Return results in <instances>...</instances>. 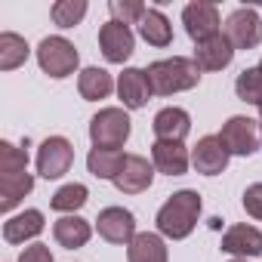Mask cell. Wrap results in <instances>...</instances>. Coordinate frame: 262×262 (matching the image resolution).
I'll use <instances>...</instances> for the list:
<instances>
[{
	"instance_id": "6da1fadb",
	"label": "cell",
	"mask_w": 262,
	"mask_h": 262,
	"mask_svg": "<svg viewBox=\"0 0 262 262\" xmlns=\"http://www.w3.org/2000/svg\"><path fill=\"white\" fill-rule=\"evenodd\" d=\"M201 194L191 191V188H182L176 194H170L164 201V207L158 210V234L170 237V241H185L194 228H198V219H201Z\"/></svg>"
},
{
	"instance_id": "7a4b0ae2",
	"label": "cell",
	"mask_w": 262,
	"mask_h": 262,
	"mask_svg": "<svg viewBox=\"0 0 262 262\" xmlns=\"http://www.w3.org/2000/svg\"><path fill=\"white\" fill-rule=\"evenodd\" d=\"M148 83L155 90V96H173V93H185L194 90L201 83V68L194 59L185 56H173V59H158L145 68Z\"/></svg>"
},
{
	"instance_id": "3957f363",
	"label": "cell",
	"mask_w": 262,
	"mask_h": 262,
	"mask_svg": "<svg viewBox=\"0 0 262 262\" xmlns=\"http://www.w3.org/2000/svg\"><path fill=\"white\" fill-rule=\"evenodd\" d=\"M37 65H40V71L50 74L53 80H65V77H71V74L77 71L80 53H77V47H74L68 37L53 34V37H43V40L37 43Z\"/></svg>"
},
{
	"instance_id": "277c9868",
	"label": "cell",
	"mask_w": 262,
	"mask_h": 262,
	"mask_svg": "<svg viewBox=\"0 0 262 262\" xmlns=\"http://www.w3.org/2000/svg\"><path fill=\"white\" fill-rule=\"evenodd\" d=\"M129 114L126 108H102L90 120V142L93 148H123L129 139Z\"/></svg>"
},
{
	"instance_id": "5b68a950",
	"label": "cell",
	"mask_w": 262,
	"mask_h": 262,
	"mask_svg": "<svg viewBox=\"0 0 262 262\" xmlns=\"http://www.w3.org/2000/svg\"><path fill=\"white\" fill-rule=\"evenodd\" d=\"M216 136L222 139V145H225L228 155H234V158H250V155H256V151H259V142H262L259 123H256L253 117H244V114L228 117Z\"/></svg>"
},
{
	"instance_id": "8992f818",
	"label": "cell",
	"mask_w": 262,
	"mask_h": 262,
	"mask_svg": "<svg viewBox=\"0 0 262 262\" xmlns=\"http://www.w3.org/2000/svg\"><path fill=\"white\" fill-rule=\"evenodd\" d=\"M222 34L234 50H256L262 43V16L253 7H237L234 13H228Z\"/></svg>"
},
{
	"instance_id": "52a82bcc",
	"label": "cell",
	"mask_w": 262,
	"mask_h": 262,
	"mask_svg": "<svg viewBox=\"0 0 262 262\" xmlns=\"http://www.w3.org/2000/svg\"><path fill=\"white\" fill-rule=\"evenodd\" d=\"M182 25H185V34L194 40V43H204L216 34H222V16H219V7L216 4H207V0H194L182 10Z\"/></svg>"
},
{
	"instance_id": "ba28073f",
	"label": "cell",
	"mask_w": 262,
	"mask_h": 262,
	"mask_svg": "<svg viewBox=\"0 0 262 262\" xmlns=\"http://www.w3.org/2000/svg\"><path fill=\"white\" fill-rule=\"evenodd\" d=\"M74 164V145L65 136H50L37 148V173L43 179H62Z\"/></svg>"
},
{
	"instance_id": "9c48e42d",
	"label": "cell",
	"mask_w": 262,
	"mask_h": 262,
	"mask_svg": "<svg viewBox=\"0 0 262 262\" xmlns=\"http://www.w3.org/2000/svg\"><path fill=\"white\" fill-rule=\"evenodd\" d=\"M96 231L102 241L117 244V247H129L139 231H136V216L129 213L126 207H105L96 219Z\"/></svg>"
},
{
	"instance_id": "30bf717a",
	"label": "cell",
	"mask_w": 262,
	"mask_h": 262,
	"mask_svg": "<svg viewBox=\"0 0 262 262\" xmlns=\"http://www.w3.org/2000/svg\"><path fill=\"white\" fill-rule=\"evenodd\" d=\"M99 50L105 56V62L111 65H123L136 50V34L129 31V25L120 22H105L99 28Z\"/></svg>"
},
{
	"instance_id": "8fae6325",
	"label": "cell",
	"mask_w": 262,
	"mask_h": 262,
	"mask_svg": "<svg viewBox=\"0 0 262 262\" xmlns=\"http://www.w3.org/2000/svg\"><path fill=\"white\" fill-rule=\"evenodd\" d=\"M155 173L158 170H155V164L148 158H142V155H126V164H123L120 176L114 179V188L120 194H142V191L151 188Z\"/></svg>"
},
{
	"instance_id": "7c38bea8",
	"label": "cell",
	"mask_w": 262,
	"mask_h": 262,
	"mask_svg": "<svg viewBox=\"0 0 262 262\" xmlns=\"http://www.w3.org/2000/svg\"><path fill=\"white\" fill-rule=\"evenodd\" d=\"M228 161H231V155H228V148L222 145L219 136H201L198 145L191 148V167L201 176H219V173H225Z\"/></svg>"
},
{
	"instance_id": "4fadbf2b",
	"label": "cell",
	"mask_w": 262,
	"mask_h": 262,
	"mask_svg": "<svg viewBox=\"0 0 262 262\" xmlns=\"http://www.w3.org/2000/svg\"><path fill=\"white\" fill-rule=\"evenodd\" d=\"M117 96L123 102L126 111H139L148 105V99L155 96L145 68H123V74L117 77Z\"/></svg>"
},
{
	"instance_id": "5bb4252c",
	"label": "cell",
	"mask_w": 262,
	"mask_h": 262,
	"mask_svg": "<svg viewBox=\"0 0 262 262\" xmlns=\"http://www.w3.org/2000/svg\"><path fill=\"white\" fill-rule=\"evenodd\" d=\"M151 129L158 142H185V136L191 133V114L176 105L161 108L151 120Z\"/></svg>"
},
{
	"instance_id": "9a60e30c",
	"label": "cell",
	"mask_w": 262,
	"mask_h": 262,
	"mask_svg": "<svg viewBox=\"0 0 262 262\" xmlns=\"http://www.w3.org/2000/svg\"><path fill=\"white\" fill-rule=\"evenodd\" d=\"M151 164L164 176H185L188 167H191V151L185 148V142H158L155 139Z\"/></svg>"
},
{
	"instance_id": "2e32d148",
	"label": "cell",
	"mask_w": 262,
	"mask_h": 262,
	"mask_svg": "<svg viewBox=\"0 0 262 262\" xmlns=\"http://www.w3.org/2000/svg\"><path fill=\"white\" fill-rule=\"evenodd\" d=\"M222 250L234 259H256L262 256V231L256 225H231L222 234Z\"/></svg>"
},
{
	"instance_id": "e0dca14e",
	"label": "cell",
	"mask_w": 262,
	"mask_h": 262,
	"mask_svg": "<svg viewBox=\"0 0 262 262\" xmlns=\"http://www.w3.org/2000/svg\"><path fill=\"white\" fill-rule=\"evenodd\" d=\"M234 53L237 50L228 43L225 34H216V37H210L204 43H194V62H198L201 71H222V68H228Z\"/></svg>"
},
{
	"instance_id": "ac0fdd59",
	"label": "cell",
	"mask_w": 262,
	"mask_h": 262,
	"mask_svg": "<svg viewBox=\"0 0 262 262\" xmlns=\"http://www.w3.org/2000/svg\"><path fill=\"white\" fill-rule=\"evenodd\" d=\"M43 228H47V222H43V213L40 210H22V213L10 216L4 222V241L13 244V247H19L25 241H34Z\"/></svg>"
},
{
	"instance_id": "d6986e66",
	"label": "cell",
	"mask_w": 262,
	"mask_h": 262,
	"mask_svg": "<svg viewBox=\"0 0 262 262\" xmlns=\"http://www.w3.org/2000/svg\"><path fill=\"white\" fill-rule=\"evenodd\" d=\"M126 262H170L167 241L158 231H139L126 247Z\"/></svg>"
},
{
	"instance_id": "ffe728a7",
	"label": "cell",
	"mask_w": 262,
	"mask_h": 262,
	"mask_svg": "<svg viewBox=\"0 0 262 262\" xmlns=\"http://www.w3.org/2000/svg\"><path fill=\"white\" fill-rule=\"evenodd\" d=\"M53 237H56V244L65 247V250H80V247L90 244L93 225H90L83 216H77V213H74V216H62V219L53 222Z\"/></svg>"
},
{
	"instance_id": "44dd1931",
	"label": "cell",
	"mask_w": 262,
	"mask_h": 262,
	"mask_svg": "<svg viewBox=\"0 0 262 262\" xmlns=\"http://www.w3.org/2000/svg\"><path fill=\"white\" fill-rule=\"evenodd\" d=\"M114 90H117V83H114V77H111L105 68L90 65V68H83V71L77 74V93H80V99H83V102L108 99Z\"/></svg>"
},
{
	"instance_id": "7402d4cb",
	"label": "cell",
	"mask_w": 262,
	"mask_h": 262,
	"mask_svg": "<svg viewBox=\"0 0 262 262\" xmlns=\"http://www.w3.org/2000/svg\"><path fill=\"white\" fill-rule=\"evenodd\" d=\"M139 37L148 47H170L173 43V25H170V19L158 7H148L142 22H139Z\"/></svg>"
},
{
	"instance_id": "603a6c76",
	"label": "cell",
	"mask_w": 262,
	"mask_h": 262,
	"mask_svg": "<svg viewBox=\"0 0 262 262\" xmlns=\"http://www.w3.org/2000/svg\"><path fill=\"white\" fill-rule=\"evenodd\" d=\"M123 164H126V155L117 151V148H90V155H86V170H90L96 179L114 182V179L120 176Z\"/></svg>"
},
{
	"instance_id": "cb8c5ba5",
	"label": "cell",
	"mask_w": 262,
	"mask_h": 262,
	"mask_svg": "<svg viewBox=\"0 0 262 262\" xmlns=\"http://www.w3.org/2000/svg\"><path fill=\"white\" fill-rule=\"evenodd\" d=\"M34 191V176L31 173H19V176H0V210L10 213L22 204V198H28Z\"/></svg>"
},
{
	"instance_id": "d4e9b609",
	"label": "cell",
	"mask_w": 262,
	"mask_h": 262,
	"mask_svg": "<svg viewBox=\"0 0 262 262\" xmlns=\"http://www.w3.org/2000/svg\"><path fill=\"white\" fill-rule=\"evenodd\" d=\"M28 56H31V47L25 43V37L13 31L0 34V71H16L19 65H25Z\"/></svg>"
},
{
	"instance_id": "484cf974",
	"label": "cell",
	"mask_w": 262,
	"mask_h": 262,
	"mask_svg": "<svg viewBox=\"0 0 262 262\" xmlns=\"http://www.w3.org/2000/svg\"><path fill=\"white\" fill-rule=\"evenodd\" d=\"M86 201H90V188H86L83 182H68V185H62V188L50 198V207H53L56 213L74 216Z\"/></svg>"
},
{
	"instance_id": "4316f807",
	"label": "cell",
	"mask_w": 262,
	"mask_h": 262,
	"mask_svg": "<svg viewBox=\"0 0 262 262\" xmlns=\"http://www.w3.org/2000/svg\"><path fill=\"white\" fill-rule=\"evenodd\" d=\"M234 93H237L241 102L262 108V71H259V65H256V68H244V71L237 74Z\"/></svg>"
},
{
	"instance_id": "83f0119b",
	"label": "cell",
	"mask_w": 262,
	"mask_h": 262,
	"mask_svg": "<svg viewBox=\"0 0 262 262\" xmlns=\"http://www.w3.org/2000/svg\"><path fill=\"white\" fill-rule=\"evenodd\" d=\"M86 10H90L86 0H56V4L50 7V16H53V22L59 28H74V25L83 22Z\"/></svg>"
},
{
	"instance_id": "f1b7e54d",
	"label": "cell",
	"mask_w": 262,
	"mask_h": 262,
	"mask_svg": "<svg viewBox=\"0 0 262 262\" xmlns=\"http://www.w3.org/2000/svg\"><path fill=\"white\" fill-rule=\"evenodd\" d=\"M19 173H28V148L0 142V176H19Z\"/></svg>"
},
{
	"instance_id": "f546056e",
	"label": "cell",
	"mask_w": 262,
	"mask_h": 262,
	"mask_svg": "<svg viewBox=\"0 0 262 262\" xmlns=\"http://www.w3.org/2000/svg\"><path fill=\"white\" fill-rule=\"evenodd\" d=\"M145 10L148 7L142 4V0H111V4H108L111 22H120V25H139Z\"/></svg>"
},
{
	"instance_id": "4dcf8cb0",
	"label": "cell",
	"mask_w": 262,
	"mask_h": 262,
	"mask_svg": "<svg viewBox=\"0 0 262 262\" xmlns=\"http://www.w3.org/2000/svg\"><path fill=\"white\" fill-rule=\"evenodd\" d=\"M244 210H247V216H253L256 222H262V182L247 185V191H244Z\"/></svg>"
},
{
	"instance_id": "1f68e13d",
	"label": "cell",
	"mask_w": 262,
	"mask_h": 262,
	"mask_svg": "<svg viewBox=\"0 0 262 262\" xmlns=\"http://www.w3.org/2000/svg\"><path fill=\"white\" fill-rule=\"evenodd\" d=\"M19 262H56L47 244H31L19 253Z\"/></svg>"
},
{
	"instance_id": "d6a6232c",
	"label": "cell",
	"mask_w": 262,
	"mask_h": 262,
	"mask_svg": "<svg viewBox=\"0 0 262 262\" xmlns=\"http://www.w3.org/2000/svg\"><path fill=\"white\" fill-rule=\"evenodd\" d=\"M259 133H262V108H259Z\"/></svg>"
},
{
	"instance_id": "836d02e7",
	"label": "cell",
	"mask_w": 262,
	"mask_h": 262,
	"mask_svg": "<svg viewBox=\"0 0 262 262\" xmlns=\"http://www.w3.org/2000/svg\"><path fill=\"white\" fill-rule=\"evenodd\" d=\"M231 262H247V259H231Z\"/></svg>"
},
{
	"instance_id": "e575fe53",
	"label": "cell",
	"mask_w": 262,
	"mask_h": 262,
	"mask_svg": "<svg viewBox=\"0 0 262 262\" xmlns=\"http://www.w3.org/2000/svg\"><path fill=\"white\" fill-rule=\"evenodd\" d=\"M259 71H262V59H259Z\"/></svg>"
}]
</instances>
